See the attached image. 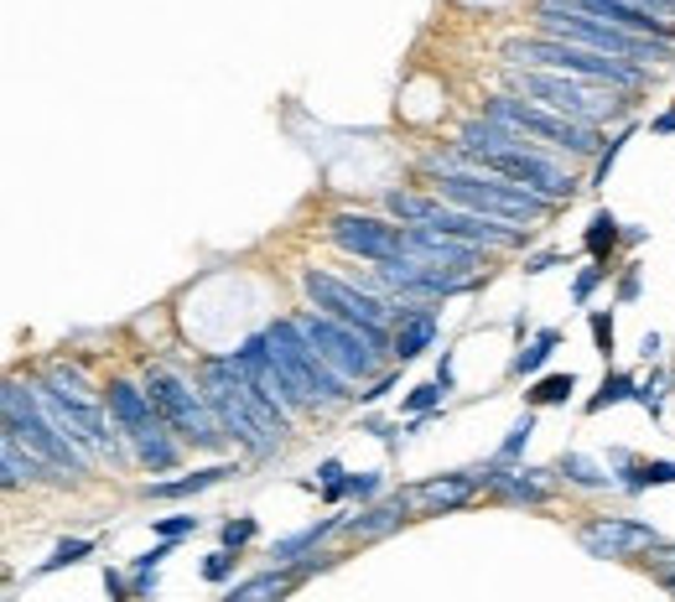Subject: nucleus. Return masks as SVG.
<instances>
[{"label": "nucleus", "instance_id": "nucleus-19", "mask_svg": "<svg viewBox=\"0 0 675 602\" xmlns=\"http://www.w3.org/2000/svg\"><path fill=\"white\" fill-rule=\"evenodd\" d=\"M437 343V312L432 306H421V301H396V359H416Z\"/></svg>", "mask_w": 675, "mask_h": 602}, {"label": "nucleus", "instance_id": "nucleus-9", "mask_svg": "<svg viewBox=\"0 0 675 602\" xmlns=\"http://www.w3.org/2000/svg\"><path fill=\"white\" fill-rule=\"evenodd\" d=\"M140 384H146L151 405L161 410V421L172 426V437L198 442V447H219L224 442V426H219V416L208 410V395H198V390L182 380V374H172L167 363H151V369L140 374Z\"/></svg>", "mask_w": 675, "mask_h": 602}, {"label": "nucleus", "instance_id": "nucleus-23", "mask_svg": "<svg viewBox=\"0 0 675 602\" xmlns=\"http://www.w3.org/2000/svg\"><path fill=\"white\" fill-rule=\"evenodd\" d=\"M0 473H5V488H21V483H37L42 473H47V462L5 431V437H0Z\"/></svg>", "mask_w": 675, "mask_h": 602}, {"label": "nucleus", "instance_id": "nucleus-40", "mask_svg": "<svg viewBox=\"0 0 675 602\" xmlns=\"http://www.w3.org/2000/svg\"><path fill=\"white\" fill-rule=\"evenodd\" d=\"M587 327H593V343L608 354V348H614V322L603 317V312H593V317H587Z\"/></svg>", "mask_w": 675, "mask_h": 602}, {"label": "nucleus", "instance_id": "nucleus-29", "mask_svg": "<svg viewBox=\"0 0 675 602\" xmlns=\"http://www.w3.org/2000/svg\"><path fill=\"white\" fill-rule=\"evenodd\" d=\"M618 240H623V229H618L614 213H593V223H587V250H593L597 261H603Z\"/></svg>", "mask_w": 675, "mask_h": 602}, {"label": "nucleus", "instance_id": "nucleus-2", "mask_svg": "<svg viewBox=\"0 0 675 602\" xmlns=\"http://www.w3.org/2000/svg\"><path fill=\"white\" fill-rule=\"evenodd\" d=\"M510 62H525V68H546V73H567V79L582 83H603V89H629L639 94L650 83V68L623 58H608V53H593V47H576V42H557V37H515L504 47Z\"/></svg>", "mask_w": 675, "mask_h": 602}, {"label": "nucleus", "instance_id": "nucleus-20", "mask_svg": "<svg viewBox=\"0 0 675 602\" xmlns=\"http://www.w3.org/2000/svg\"><path fill=\"white\" fill-rule=\"evenodd\" d=\"M478 488H489V478H483V473H447V478H426V483H421L416 494H411V503H416V509H426V514H432V509H457V503L473 499Z\"/></svg>", "mask_w": 675, "mask_h": 602}, {"label": "nucleus", "instance_id": "nucleus-3", "mask_svg": "<svg viewBox=\"0 0 675 602\" xmlns=\"http://www.w3.org/2000/svg\"><path fill=\"white\" fill-rule=\"evenodd\" d=\"M301 291L312 297V306H318L322 317L354 327L375 354H396V333H390L396 301L375 297V291H358L354 281H338V276H328V270H301Z\"/></svg>", "mask_w": 675, "mask_h": 602}, {"label": "nucleus", "instance_id": "nucleus-6", "mask_svg": "<svg viewBox=\"0 0 675 602\" xmlns=\"http://www.w3.org/2000/svg\"><path fill=\"white\" fill-rule=\"evenodd\" d=\"M265 338H271V348H276V359L281 369L291 374V384L301 390V401L312 405V410H333V405L348 401V380L338 374L333 363L322 359L318 348H312V338L301 333V322L297 317H281L265 327Z\"/></svg>", "mask_w": 675, "mask_h": 602}, {"label": "nucleus", "instance_id": "nucleus-32", "mask_svg": "<svg viewBox=\"0 0 675 602\" xmlns=\"http://www.w3.org/2000/svg\"><path fill=\"white\" fill-rule=\"evenodd\" d=\"M530 431H536V416H519V421L510 426V437H504V447H499L494 467H499V462H515V458H519V447L530 442Z\"/></svg>", "mask_w": 675, "mask_h": 602}, {"label": "nucleus", "instance_id": "nucleus-36", "mask_svg": "<svg viewBox=\"0 0 675 602\" xmlns=\"http://www.w3.org/2000/svg\"><path fill=\"white\" fill-rule=\"evenodd\" d=\"M255 530H260L255 520H229V524H224V535H219L224 551H239V545H250V541H255Z\"/></svg>", "mask_w": 675, "mask_h": 602}, {"label": "nucleus", "instance_id": "nucleus-11", "mask_svg": "<svg viewBox=\"0 0 675 602\" xmlns=\"http://www.w3.org/2000/svg\"><path fill=\"white\" fill-rule=\"evenodd\" d=\"M510 83H515L519 100L546 104V109H557V115H567V120H576V125H597L608 109H623V104L614 100V89L567 79V73H546V68H519Z\"/></svg>", "mask_w": 675, "mask_h": 602}, {"label": "nucleus", "instance_id": "nucleus-44", "mask_svg": "<svg viewBox=\"0 0 675 602\" xmlns=\"http://www.w3.org/2000/svg\"><path fill=\"white\" fill-rule=\"evenodd\" d=\"M618 297H639V276H634V265H629V276L618 281Z\"/></svg>", "mask_w": 675, "mask_h": 602}, {"label": "nucleus", "instance_id": "nucleus-37", "mask_svg": "<svg viewBox=\"0 0 675 602\" xmlns=\"http://www.w3.org/2000/svg\"><path fill=\"white\" fill-rule=\"evenodd\" d=\"M203 577H208V582H229V577H234V551H214V556L203 562Z\"/></svg>", "mask_w": 675, "mask_h": 602}, {"label": "nucleus", "instance_id": "nucleus-10", "mask_svg": "<svg viewBox=\"0 0 675 602\" xmlns=\"http://www.w3.org/2000/svg\"><path fill=\"white\" fill-rule=\"evenodd\" d=\"M483 115L499 125H510V130H519L525 141H536V146L572 151V157H597L593 125H576V120H567V115H557V109H546V104L519 100V94H494V100L483 104Z\"/></svg>", "mask_w": 675, "mask_h": 602}, {"label": "nucleus", "instance_id": "nucleus-18", "mask_svg": "<svg viewBox=\"0 0 675 602\" xmlns=\"http://www.w3.org/2000/svg\"><path fill=\"white\" fill-rule=\"evenodd\" d=\"M400 240H405V255L421 265H432V270H468V265L483 261V250L478 244H462V240H447V234H437V229H405L400 223Z\"/></svg>", "mask_w": 675, "mask_h": 602}, {"label": "nucleus", "instance_id": "nucleus-8", "mask_svg": "<svg viewBox=\"0 0 675 602\" xmlns=\"http://www.w3.org/2000/svg\"><path fill=\"white\" fill-rule=\"evenodd\" d=\"M5 431L16 437V442H26L32 452H37L47 467H62V473H89V462L79 447H68V437L58 431V421L47 416V405H42V395H32L21 380L5 384Z\"/></svg>", "mask_w": 675, "mask_h": 602}, {"label": "nucleus", "instance_id": "nucleus-17", "mask_svg": "<svg viewBox=\"0 0 675 602\" xmlns=\"http://www.w3.org/2000/svg\"><path fill=\"white\" fill-rule=\"evenodd\" d=\"M557 5L582 11V16L608 21V26H623V32H634V37L671 42V47H675V21L655 16V11H644V5H634V0H557Z\"/></svg>", "mask_w": 675, "mask_h": 602}, {"label": "nucleus", "instance_id": "nucleus-7", "mask_svg": "<svg viewBox=\"0 0 675 602\" xmlns=\"http://www.w3.org/2000/svg\"><path fill=\"white\" fill-rule=\"evenodd\" d=\"M104 405H110V416H115L119 437L130 442V452H136L146 467H157V473H161V467H172V462H178V437H172V426L161 421V410L151 405L146 384L110 380Z\"/></svg>", "mask_w": 675, "mask_h": 602}, {"label": "nucleus", "instance_id": "nucleus-16", "mask_svg": "<svg viewBox=\"0 0 675 602\" xmlns=\"http://www.w3.org/2000/svg\"><path fill=\"white\" fill-rule=\"evenodd\" d=\"M576 541H582V551H593L597 562H623L634 551H655L660 535L639 520H587L576 530Z\"/></svg>", "mask_w": 675, "mask_h": 602}, {"label": "nucleus", "instance_id": "nucleus-14", "mask_svg": "<svg viewBox=\"0 0 675 602\" xmlns=\"http://www.w3.org/2000/svg\"><path fill=\"white\" fill-rule=\"evenodd\" d=\"M328 234H333L338 250H348L358 261H400L405 255V240H400V223H385V219H369V213H338L328 223Z\"/></svg>", "mask_w": 675, "mask_h": 602}, {"label": "nucleus", "instance_id": "nucleus-43", "mask_svg": "<svg viewBox=\"0 0 675 602\" xmlns=\"http://www.w3.org/2000/svg\"><path fill=\"white\" fill-rule=\"evenodd\" d=\"M634 5H644V11H655V16H665V21L675 16V0H634Z\"/></svg>", "mask_w": 675, "mask_h": 602}, {"label": "nucleus", "instance_id": "nucleus-42", "mask_svg": "<svg viewBox=\"0 0 675 602\" xmlns=\"http://www.w3.org/2000/svg\"><path fill=\"white\" fill-rule=\"evenodd\" d=\"M551 265H561L557 250H546V255H530V261H525V270H530V276H540V270H551Z\"/></svg>", "mask_w": 675, "mask_h": 602}, {"label": "nucleus", "instance_id": "nucleus-1", "mask_svg": "<svg viewBox=\"0 0 675 602\" xmlns=\"http://www.w3.org/2000/svg\"><path fill=\"white\" fill-rule=\"evenodd\" d=\"M426 172H432V187H437L442 202H453V208H468V213H483V219H499V223H540L557 213V202L530 193V187H519V182H504L494 172H478L473 161L462 157H432L426 161Z\"/></svg>", "mask_w": 675, "mask_h": 602}, {"label": "nucleus", "instance_id": "nucleus-24", "mask_svg": "<svg viewBox=\"0 0 675 602\" xmlns=\"http://www.w3.org/2000/svg\"><path fill=\"white\" fill-rule=\"evenodd\" d=\"M224 478H234V467H229V462H214V467H193L187 478L151 483V488H146V499H157V503H167V499H187V494H203V488H214V483H224Z\"/></svg>", "mask_w": 675, "mask_h": 602}, {"label": "nucleus", "instance_id": "nucleus-31", "mask_svg": "<svg viewBox=\"0 0 675 602\" xmlns=\"http://www.w3.org/2000/svg\"><path fill=\"white\" fill-rule=\"evenodd\" d=\"M94 551V541H62L58 551H53V562H42L37 566V577H47V571H62V566H73V562H83Z\"/></svg>", "mask_w": 675, "mask_h": 602}, {"label": "nucleus", "instance_id": "nucleus-41", "mask_svg": "<svg viewBox=\"0 0 675 602\" xmlns=\"http://www.w3.org/2000/svg\"><path fill=\"white\" fill-rule=\"evenodd\" d=\"M104 587H110V598H115V602H136V592L125 587V577H119V571H104Z\"/></svg>", "mask_w": 675, "mask_h": 602}, {"label": "nucleus", "instance_id": "nucleus-27", "mask_svg": "<svg viewBox=\"0 0 675 602\" xmlns=\"http://www.w3.org/2000/svg\"><path fill=\"white\" fill-rule=\"evenodd\" d=\"M572 390H576L572 374H546V380H536L530 390H525V405H530V410H546V405H567V401H572Z\"/></svg>", "mask_w": 675, "mask_h": 602}, {"label": "nucleus", "instance_id": "nucleus-13", "mask_svg": "<svg viewBox=\"0 0 675 602\" xmlns=\"http://www.w3.org/2000/svg\"><path fill=\"white\" fill-rule=\"evenodd\" d=\"M297 322H301V333L312 338V348H318L322 359L333 363L343 380H358V384L375 380L379 359H375V348L358 338L354 327H343V322H333V317H322V312H301Z\"/></svg>", "mask_w": 675, "mask_h": 602}, {"label": "nucleus", "instance_id": "nucleus-30", "mask_svg": "<svg viewBox=\"0 0 675 602\" xmlns=\"http://www.w3.org/2000/svg\"><path fill=\"white\" fill-rule=\"evenodd\" d=\"M629 395H639V384L629 380V374H608V380L597 384V395H593V401H587V410H593V416H597V410H608V405L629 401Z\"/></svg>", "mask_w": 675, "mask_h": 602}, {"label": "nucleus", "instance_id": "nucleus-22", "mask_svg": "<svg viewBox=\"0 0 675 602\" xmlns=\"http://www.w3.org/2000/svg\"><path fill=\"white\" fill-rule=\"evenodd\" d=\"M297 582H301L297 566H271V571H260V577H250V582L229 587V598L224 602H281V598L297 592Z\"/></svg>", "mask_w": 675, "mask_h": 602}, {"label": "nucleus", "instance_id": "nucleus-33", "mask_svg": "<svg viewBox=\"0 0 675 602\" xmlns=\"http://www.w3.org/2000/svg\"><path fill=\"white\" fill-rule=\"evenodd\" d=\"M442 395H447V384H416V390L405 395V410H411V416H421V410L442 405Z\"/></svg>", "mask_w": 675, "mask_h": 602}, {"label": "nucleus", "instance_id": "nucleus-4", "mask_svg": "<svg viewBox=\"0 0 675 602\" xmlns=\"http://www.w3.org/2000/svg\"><path fill=\"white\" fill-rule=\"evenodd\" d=\"M390 213H396L405 229H437V234H447V240L478 244V250H519V244H525V229H515V223L483 219V213L453 208V202H442V198L390 193Z\"/></svg>", "mask_w": 675, "mask_h": 602}, {"label": "nucleus", "instance_id": "nucleus-28", "mask_svg": "<svg viewBox=\"0 0 675 602\" xmlns=\"http://www.w3.org/2000/svg\"><path fill=\"white\" fill-rule=\"evenodd\" d=\"M557 467H561V473H567L572 483H582V488H608V473H603L593 458H582V452H561Z\"/></svg>", "mask_w": 675, "mask_h": 602}, {"label": "nucleus", "instance_id": "nucleus-45", "mask_svg": "<svg viewBox=\"0 0 675 602\" xmlns=\"http://www.w3.org/2000/svg\"><path fill=\"white\" fill-rule=\"evenodd\" d=\"M660 587H665V592L675 598V562H671V566H660Z\"/></svg>", "mask_w": 675, "mask_h": 602}, {"label": "nucleus", "instance_id": "nucleus-34", "mask_svg": "<svg viewBox=\"0 0 675 602\" xmlns=\"http://www.w3.org/2000/svg\"><path fill=\"white\" fill-rule=\"evenodd\" d=\"M379 494V473H348L343 478V499H375Z\"/></svg>", "mask_w": 675, "mask_h": 602}, {"label": "nucleus", "instance_id": "nucleus-39", "mask_svg": "<svg viewBox=\"0 0 675 602\" xmlns=\"http://www.w3.org/2000/svg\"><path fill=\"white\" fill-rule=\"evenodd\" d=\"M623 141H629V130H623V136H614V141H608L603 151H597V166H593V177H597V182L608 177V166L618 161V146H623Z\"/></svg>", "mask_w": 675, "mask_h": 602}, {"label": "nucleus", "instance_id": "nucleus-26", "mask_svg": "<svg viewBox=\"0 0 675 602\" xmlns=\"http://www.w3.org/2000/svg\"><path fill=\"white\" fill-rule=\"evenodd\" d=\"M557 327H540L536 333V343H530V348H519L515 359H510V374H515V380H525V374H540V369H546V359H551V348H557Z\"/></svg>", "mask_w": 675, "mask_h": 602}, {"label": "nucleus", "instance_id": "nucleus-12", "mask_svg": "<svg viewBox=\"0 0 675 602\" xmlns=\"http://www.w3.org/2000/svg\"><path fill=\"white\" fill-rule=\"evenodd\" d=\"M468 161H473L478 172L519 182V187H530V193H540V198H551V202H567L576 193V177L567 166H557L546 151H483V157H468Z\"/></svg>", "mask_w": 675, "mask_h": 602}, {"label": "nucleus", "instance_id": "nucleus-21", "mask_svg": "<svg viewBox=\"0 0 675 602\" xmlns=\"http://www.w3.org/2000/svg\"><path fill=\"white\" fill-rule=\"evenodd\" d=\"M411 509H416V503L405 499V494H396V499L375 503V509H358L354 520H343V530H348V535H358V541H379V535H390V530H400Z\"/></svg>", "mask_w": 675, "mask_h": 602}, {"label": "nucleus", "instance_id": "nucleus-38", "mask_svg": "<svg viewBox=\"0 0 675 602\" xmlns=\"http://www.w3.org/2000/svg\"><path fill=\"white\" fill-rule=\"evenodd\" d=\"M603 276H608V270H603V265H587V270H582V276H576V286H572V297L576 301H587L597 291V281H603Z\"/></svg>", "mask_w": 675, "mask_h": 602}, {"label": "nucleus", "instance_id": "nucleus-35", "mask_svg": "<svg viewBox=\"0 0 675 602\" xmlns=\"http://www.w3.org/2000/svg\"><path fill=\"white\" fill-rule=\"evenodd\" d=\"M151 530H157L161 541H182V535L198 530V520H193V514H172V520H151Z\"/></svg>", "mask_w": 675, "mask_h": 602}, {"label": "nucleus", "instance_id": "nucleus-25", "mask_svg": "<svg viewBox=\"0 0 675 602\" xmlns=\"http://www.w3.org/2000/svg\"><path fill=\"white\" fill-rule=\"evenodd\" d=\"M338 524H343V520H322V524H307V530H297V535H286V541H276V545H271V562H276V566H297L307 551H318V545L333 535Z\"/></svg>", "mask_w": 675, "mask_h": 602}, {"label": "nucleus", "instance_id": "nucleus-15", "mask_svg": "<svg viewBox=\"0 0 675 602\" xmlns=\"http://www.w3.org/2000/svg\"><path fill=\"white\" fill-rule=\"evenodd\" d=\"M234 363L244 369V380L255 384V390H260V395H265L271 405H281L286 416H291L297 405H307V401H301V390L291 384V374L281 369L276 348H271V338H265V333H255V338H244V343H239Z\"/></svg>", "mask_w": 675, "mask_h": 602}, {"label": "nucleus", "instance_id": "nucleus-46", "mask_svg": "<svg viewBox=\"0 0 675 602\" xmlns=\"http://www.w3.org/2000/svg\"><path fill=\"white\" fill-rule=\"evenodd\" d=\"M655 130H665V136H671V130H675V109H665V115H660Z\"/></svg>", "mask_w": 675, "mask_h": 602}, {"label": "nucleus", "instance_id": "nucleus-5", "mask_svg": "<svg viewBox=\"0 0 675 602\" xmlns=\"http://www.w3.org/2000/svg\"><path fill=\"white\" fill-rule=\"evenodd\" d=\"M540 37L576 42V47H593V53H608V58H623V62H671V42L634 37L623 26H608V21H597V16L567 11L557 0H540Z\"/></svg>", "mask_w": 675, "mask_h": 602}]
</instances>
